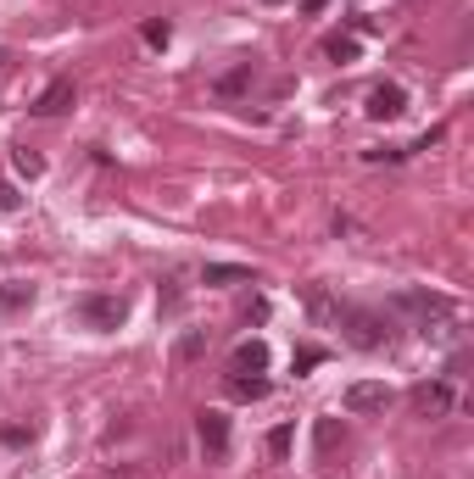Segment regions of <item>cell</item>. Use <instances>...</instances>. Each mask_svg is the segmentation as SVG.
<instances>
[{
    "label": "cell",
    "instance_id": "obj_21",
    "mask_svg": "<svg viewBox=\"0 0 474 479\" xmlns=\"http://www.w3.org/2000/svg\"><path fill=\"white\" fill-rule=\"evenodd\" d=\"M17 206H23V196H17L12 184H0V212H17Z\"/></svg>",
    "mask_w": 474,
    "mask_h": 479
},
{
    "label": "cell",
    "instance_id": "obj_18",
    "mask_svg": "<svg viewBox=\"0 0 474 479\" xmlns=\"http://www.w3.org/2000/svg\"><path fill=\"white\" fill-rule=\"evenodd\" d=\"M245 84H252V61H245V68H235L229 78H223V84H218V95H240Z\"/></svg>",
    "mask_w": 474,
    "mask_h": 479
},
{
    "label": "cell",
    "instance_id": "obj_17",
    "mask_svg": "<svg viewBox=\"0 0 474 479\" xmlns=\"http://www.w3.org/2000/svg\"><path fill=\"white\" fill-rule=\"evenodd\" d=\"M140 34H146V45H157V51H168V39H173V28L162 23V17H151V23L140 28Z\"/></svg>",
    "mask_w": 474,
    "mask_h": 479
},
{
    "label": "cell",
    "instance_id": "obj_12",
    "mask_svg": "<svg viewBox=\"0 0 474 479\" xmlns=\"http://www.w3.org/2000/svg\"><path fill=\"white\" fill-rule=\"evenodd\" d=\"M335 446L346 451V429L335 419H318V457H335Z\"/></svg>",
    "mask_w": 474,
    "mask_h": 479
},
{
    "label": "cell",
    "instance_id": "obj_25",
    "mask_svg": "<svg viewBox=\"0 0 474 479\" xmlns=\"http://www.w3.org/2000/svg\"><path fill=\"white\" fill-rule=\"evenodd\" d=\"M0 68H6V51H0Z\"/></svg>",
    "mask_w": 474,
    "mask_h": 479
},
{
    "label": "cell",
    "instance_id": "obj_1",
    "mask_svg": "<svg viewBox=\"0 0 474 479\" xmlns=\"http://www.w3.org/2000/svg\"><path fill=\"white\" fill-rule=\"evenodd\" d=\"M329 323H341V335L352 340L358 351H380L390 340V323L385 312H368V307H352V301H335V312H329Z\"/></svg>",
    "mask_w": 474,
    "mask_h": 479
},
{
    "label": "cell",
    "instance_id": "obj_14",
    "mask_svg": "<svg viewBox=\"0 0 474 479\" xmlns=\"http://www.w3.org/2000/svg\"><path fill=\"white\" fill-rule=\"evenodd\" d=\"M324 357H329L324 346H296V351H291V373H313Z\"/></svg>",
    "mask_w": 474,
    "mask_h": 479
},
{
    "label": "cell",
    "instance_id": "obj_8",
    "mask_svg": "<svg viewBox=\"0 0 474 479\" xmlns=\"http://www.w3.org/2000/svg\"><path fill=\"white\" fill-rule=\"evenodd\" d=\"M73 107V78H56V84H45V90H39V100H34V117H61V112H68Z\"/></svg>",
    "mask_w": 474,
    "mask_h": 479
},
{
    "label": "cell",
    "instance_id": "obj_15",
    "mask_svg": "<svg viewBox=\"0 0 474 479\" xmlns=\"http://www.w3.org/2000/svg\"><path fill=\"white\" fill-rule=\"evenodd\" d=\"M291 441H296V429L279 424L274 435H268V457H274V463H285V457H291Z\"/></svg>",
    "mask_w": 474,
    "mask_h": 479
},
{
    "label": "cell",
    "instance_id": "obj_26",
    "mask_svg": "<svg viewBox=\"0 0 474 479\" xmlns=\"http://www.w3.org/2000/svg\"><path fill=\"white\" fill-rule=\"evenodd\" d=\"M268 6H279V0H268Z\"/></svg>",
    "mask_w": 474,
    "mask_h": 479
},
{
    "label": "cell",
    "instance_id": "obj_2",
    "mask_svg": "<svg viewBox=\"0 0 474 479\" xmlns=\"http://www.w3.org/2000/svg\"><path fill=\"white\" fill-rule=\"evenodd\" d=\"M73 318L84 329H100V335H107V329H117L123 318H129V301H123V296H78Z\"/></svg>",
    "mask_w": 474,
    "mask_h": 479
},
{
    "label": "cell",
    "instance_id": "obj_19",
    "mask_svg": "<svg viewBox=\"0 0 474 479\" xmlns=\"http://www.w3.org/2000/svg\"><path fill=\"white\" fill-rule=\"evenodd\" d=\"M0 301H6V307H23V301H34V284H6V290H0Z\"/></svg>",
    "mask_w": 474,
    "mask_h": 479
},
{
    "label": "cell",
    "instance_id": "obj_9",
    "mask_svg": "<svg viewBox=\"0 0 474 479\" xmlns=\"http://www.w3.org/2000/svg\"><path fill=\"white\" fill-rule=\"evenodd\" d=\"M229 368H235V373H262V368H268V346H262V340H240L235 357H229Z\"/></svg>",
    "mask_w": 474,
    "mask_h": 479
},
{
    "label": "cell",
    "instance_id": "obj_7",
    "mask_svg": "<svg viewBox=\"0 0 474 479\" xmlns=\"http://www.w3.org/2000/svg\"><path fill=\"white\" fill-rule=\"evenodd\" d=\"M414 412L419 419H441V412H452V385H441V379H430V385H414Z\"/></svg>",
    "mask_w": 474,
    "mask_h": 479
},
{
    "label": "cell",
    "instance_id": "obj_16",
    "mask_svg": "<svg viewBox=\"0 0 474 479\" xmlns=\"http://www.w3.org/2000/svg\"><path fill=\"white\" fill-rule=\"evenodd\" d=\"M12 162H17V173H23V179H39V173H45L39 151H28V145H17V151H12Z\"/></svg>",
    "mask_w": 474,
    "mask_h": 479
},
{
    "label": "cell",
    "instance_id": "obj_3",
    "mask_svg": "<svg viewBox=\"0 0 474 479\" xmlns=\"http://www.w3.org/2000/svg\"><path fill=\"white\" fill-rule=\"evenodd\" d=\"M196 441H201V451H207V463H218V457L229 451V419H223L218 407H201L196 412Z\"/></svg>",
    "mask_w": 474,
    "mask_h": 479
},
{
    "label": "cell",
    "instance_id": "obj_24",
    "mask_svg": "<svg viewBox=\"0 0 474 479\" xmlns=\"http://www.w3.org/2000/svg\"><path fill=\"white\" fill-rule=\"evenodd\" d=\"M324 6H329V0H301V12H307V17H318Z\"/></svg>",
    "mask_w": 474,
    "mask_h": 479
},
{
    "label": "cell",
    "instance_id": "obj_4",
    "mask_svg": "<svg viewBox=\"0 0 474 479\" xmlns=\"http://www.w3.org/2000/svg\"><path fill=\"white\" fill-rule=\"evenodd\" d=\"M341 407L358 412V419H368V412H385V407H390V385H380V379H358V385H346Z\"/></svg>",
    "mask_w": 474,
    "mask_h": 479
},
{
    "label": "cell",
    "instance_id": "obj_6",
    "mask_svg": "<svg viewBox=\"0 0 474 479\" xmlns=\"http://www.w3.org/2000/svg\"><path fill=\"white\" fill-rule=\"evenodd\" d=\"M397 307H402V312H414L424 329H430V318H452V301H446V296H430V290H402Z\"/></svg>",
    "mask_w": 474,
    "mask_h": 479
},
{
    "label": "cell",
    "instance_id": "obj_11",
    "mask_svg": "<svg viewBox=\"0 0 474 479\" xmlns=\"http://www.w3.org/2000/svg\"><path fill=\"white\" fill-rule=\"evenodd\" d=\"M229 395H235V402H262L268 379H257V373H252V379H245V373H229Z\"/></svg>",
    "mask_w": 474,
    "mask_h": 479
},
{
    "label": "cell",
    "instance_id": "obj_20",
    "mask_svg": "<svg viewBox=\"0 0 474 479\" xmlns=\"http://www.w3.org/2000/svg\"><path fill=\"white\" fill-rule=\"evenodd\" d=\"M363 156H368V162H402L407 151H397V145H380V151H363Z\"/></svg>",
    "mask_w": 474,
    "mask_h": 479
},
{
    "label": "cell",
    "instance_id": "obj_10",
    "mask_svg": "<svg viewBox=\"0 0 474 479\" xmlns=\"http://www.w3.org/2000/svg\"><path fill=\"white\" fill-rule=\"evenodd\" d=\"M201 284H252V267H235V262H207V267H201Z\"/></svg>",
    "mask_w": 474,
    "mask_h": 479
},
{
    "label": "cell",
    "instance_id": "obj_22",
    "mask_svg": "<svg viewBox=\"0 0 474 479\" xmlns=\"http://www.w3.org/2000/svg\"><path fill=\"white\" fill-rule=\"evenodd\" d=\"M201 346H207V340H201V335H184V340H179V357H196V351H201Z\"/></svg>",
    "mask_w": 474,
    "mask_h": 479
},
{
    "label": "cell",
    "instance_id": "obj_23",
    "mask_svg": "<svg viewBox=\"0 0 474 479\" xmlns=\"http://www.w3.org/2000/svg\"><path fill=\"white\" fill-rule=\"evenodd\" d=\"M28 441V429H0V446H23Z\"/></svg>",
    "mask_w": 474,
    "mask_h": 479
},
{
    "label": "cell",
    "instance_id": "obj_13",
    "mask_svg": "<svg viewBox=\"0 0 474 479\" xmlns=\"http://www.w3.org/2000/svg\"><path fill=\"white\" fill-rule=\"evenodd\" d=\"M324 56H329V61H341V68H346V61H358V39H352V34H335V39H324Z\"/></svg>",
    "mask_w": 474,
    "mask_h": 479
},
{
    "label": "cell",
    "instance_id": "obj_5",
    "mask_svg": "<svg viewBox=\"0 0 474 479\" xmlns=\"http://www.w3.org/2000/svg\"><path fill=\"white\" fill-rule=\"evenodd\" d=\"M368 117H374V123H397L402 112H407V90L402 84H374V90H368V107H363Z\"/></svg>",
    "mask_w": 474,
    "mask_h": 479
}]
</instances>
